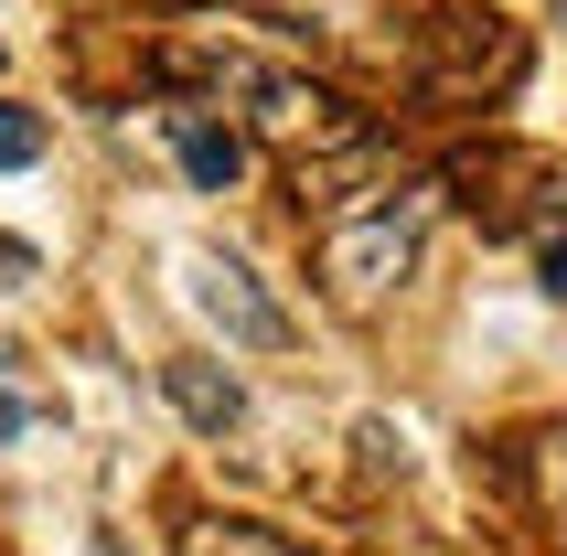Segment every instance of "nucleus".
<instances>
[{"label":"nucleus","instance_id":"7","mask_svg":"<svg viewBox=\"0 0 567 556\" xmlns=\"http://www.w3.org/2000/svg\"><path fill=\"white\" fill-rule=\"evenodd\" d=\"M525 471H536V503H546V525L567 535V429H546V439H536V461H525Z\"/></svg>","mask_w":567,"mask_h":556},{"label":"nucleus","instance_id":"5","mask_svg":"<svg viewBox=\"0 0 567 556\" xmlns=\"http://www.w3.org/2000/svg\"><path fill=\"white\" fill-rule=\"evenodd\" d=\"M161 397L183 406V418H193L204 439H225L236 418H247V385H236L225 364H204V353H172V364H161Z\"/></svg>","mask_w":567,"mask_h":556},{"label":"nucleus","instance_id":"12","mask_svg":"<svg viewBox=\"0 0 567 556\" xmlns=\"http://www.w3.org/2000/svg\"><path fill=\"white\" fill-rule=\"evenodd\" d=\"M557 11H567V0H557Z\"/></svg>","mask_w":567,"mask_h":556},{"label":"nucleus","instance_id":"4","mask_svg":"<svg viewBox=\"0 0 567 556\" xmlns=\"http://www.w3.org/2000/svg\"><path fill=\"white\" fill-rule=\"evenodd\" d=\"M161 128H172V151H183L193 193H236V183H247V140H236V128H215L193 96H172V107H161Z\"/></svg>","mask_w":567,"mask_h":556},{"label":"nucleus","instance_id":"6","mask_svg":"<svg viewBox=\"0 0 567 556\" xmlns=\"http://www.w3.org/2000/svg\"><path fill=\"white\" fill-rule=\"evenodd\" d=\"M183 556H311V546H289V535L247 525V514H193V525H183Z\"/></svg>","mask_w":567,"mask_h":556},{"label":"nucleus","instance_id":"2","mask_svg":"<svg viewBox=\"0 0 567 556\" xmlns=\"http://www.w3.org/2000/svg\"><path fill=\"white\" fill-rule=\"evenodd\" d=\"M183 300L204 310L225 342H247V353H279V342H289V310L268 300L236 257H183Z\"/></svg>","mask_w":567,"mask_h":556},{"label":"nucleus","instance_id":"3","mask_svg":"<svg viewBox=\"0 0 567 556\" xmlns=\"http://www.w3.org/2000/svg\"><path fill=\"white\" fill-rule=\"evenodd\" d=\"M247 128L257 140H279V151H332V140H353L364 119H343V96H321L300 86V75H279V64H257V86H247Z\"/></svg>","mask_w":567,"mask_h":556},{"label":"nucleus","instance_id":"10","mask_svg":"<svg viewBox=\"0 0 567 556\" xmlns=\"http://www.w3.org/2000/svg\"><path fill=\"white\" fill-rule=\"evenodd\" d=\"M32 268H43V257H32V247H22V236H0V289H22V278H32Z\"/></svg>","mask_w":567,"mask_h":556},{"label":"nucleus","instance_id":"11","mask_svg":"<svg viewBox=\"0 0 567 556\" xmlns=\"http://www.w3.org/2000/svg\"><path fill=\"white\" fill-rule=\"evenodd\" d=\"M22 429H32V406L11 397V385H0V439H22Z\"/></svg>","mask_w":567,"mask_h":556},{"label":"nucleus","instance_id":"9","mask_svg":"<svg viewBox=\"0 0 567 556\" xmlns=\"http://www.w3.org/2000/svg\"><path fill=\"white\" fill-rule=\"evenodd\" d=\"M536 289H546V300H567V225L536 247Z\"/></svg>","mask_w":567,"mask_h":556},{"label":"nucleus","instance_id":"8","mask_svg":"<svg viewBox=\"0 0 567 556\" xmlns=\"http://www.w3.org/2000/svg\"><path fill=\"white\" fill-rule=\"evenodd\" d=\"M43 161V119L32 107H0V172H32Z\"/></svg>","mask_w":567,"mask_h":556},{"label":"nucleus","instance_id":"1","mask_svg":"<svg viewBox=\"0 0 567 556\" xmlns=\"http://www.w3.org/2000/svg\"><path fill=\"white\" fill-rule=\"evenodd\" d=\"M429 215H440V183H396L364 215H332L321 225V289L343 310H375L385 289H408L417 247H429Z\"/></svg>","mask_w":567,"mask_h":556}]
</instances>
